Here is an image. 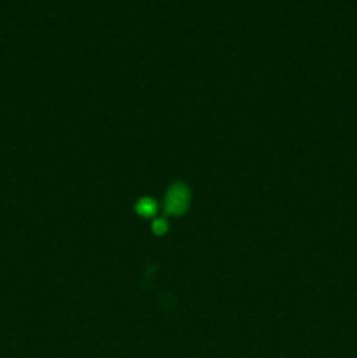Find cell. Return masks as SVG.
Returning <instances> with one entry per match:
<instances>
[{"label": "cell", "mask_w": 357, "mask_h": 358, "mask_svg": "<svg viewBox=\"0 0 357 358\" xmlns=\"http://www.w3.org/2000/svg\"><path fill=\"white\" fill-rule=\"evenodd\" d=\"M189 205V191L186 185L175 184L168 191L167 199H164V210L170 215H181Z\"/></svg>", "instance_id": "1"}, {"label": "cell", "mask_w": 357, "mask_h": 358, "mask_svg": "<svg viewBox=\"0 0 357 358\" xmlns=\"http://www.w3.org/2000/svg\"><path fill=\"white\" fill-rule=\"evenodd\" d=\"M136 212H139L140 215H144V217L154 215V212H156V203H154L153 199H149V198L142 199V201L136 203Z\"/></svg>", "instance_id": "2"}, {"label": "cell", "mask_w": 357, "mask_h": 358, "mask_svg": "<svg viewBox=\"0 0 357 358\" xmlns=\"http://www.w3.org/2000/svg\"><path fill=\"white\" fill-rule=\"evenodd\" d=\"M153 231H154V234H163L164 231H167V220H163V219L156 220V222L153 224Z\"/></svg>", "instance_id": "3"}]
</instances>
